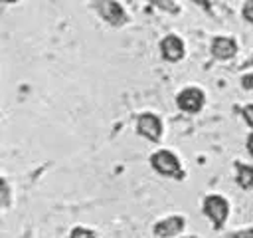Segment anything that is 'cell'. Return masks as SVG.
Masks as SVG:
<instances>
[{
  "mask_svg": "<svg viewBox=\"0 0 253 238\" xmlns=\"http://www.w3.org/2000/svg\"><path fill=\"white\" fill-rule=\"evenodd\" d=\"M204 212H206V216L211 218L215 228H219L225 222L227 214H229V204L223 196L211 194V196H206V200H204Z\"/></svg>",
  "mask_w": 253,
  "mask_h": 238,
  "instance_id": "cell-3",
  "label": "cell"
},
{
  "mask_svg": "<svg viewBox=\"0 0 253 238\" xmlns=\"http://www.w3.org/2000/svg\"><path fill=\"white\" fill-rule=\"evenodd\" d=\"M136 129H138V133L142 137H146L150 141H158L160 135H162V123L152 113H142L138 117V121H136Z\"/></svg>",
  "mask_w": 253,
  "mask_h": 238,
  "instance_id": "cell-5",
  "label": "cell"
},
{
  "mask_svg": "<svg viewBox=\"0 0 253 238\" xmlns=\"http://www.w3.org/2000/svg\"><path fill=\"white\" fill-rule=\"evenodd\" d=\"M150 163L154 167L156 173L164 175V177H174V178H182L184 177V171L180 167V161L174 153L170 151H156L152 157H150Z\"/></svg>",
  "mask_w": 253,
  "mask_h": 238,
  "instance_id": "cell-1",
  "label": "cell"
},
{
  "mask_svg": "<svg viewBox=\"0 0 253 238\" xmlns=\"http://www.w3.org/2000/svg\"><path fill=\"white\" fill-rule=\"evenodd\" d=\"M243 117L249 123V127H253V103L247 105V107H243Z\"/></svg>",
  "mask_w": 253,
  "mask_h": 238,
  "instance_id": "cell-13",
  "label": "cell"
},
{
  "mask_svg": "<svg viewBox=\"0 0 253 238\" xmlns=\"http://www.w3.org/2000/svg\"><path fill=\"white\" fill-rule=\"evenodd\" d=\"M182 230H184V218L182 216L164 218V220L156 222V226H154V234L158 238H172V236L180 234Z\"/></svg>",
  "mask_w": 253,
  "mask_h": 238,
  "instance_id": "cell-7",
  "label": "cell"
},
{
  "mask_svg": "<svg viewBox=\"0 0 253 238\" xmlns=\"http://www.w3.org/2000/svg\"><path fill=\"white\" fill-rule=\"evenodd\" d=\"M95 8L111 26H123L128 20L125 8L117 0H95Z\"/></svg>",
  "mask_w": 253,
  "mask_h": 238,
  "instance_id": "cell-2",
  "label": "cell"
},
{
  "mask_svg": "<svg viewBox=\"0 0 253 238\" xmlns=\"http://www.w3.org/2000/svg\"><path fill=\"white\" fill-rule=\"evenodd\" d=\"M69 238H95V232L93 230H87V228H73Z\"/></svg>",
  "mask_w": 253,
  "mask_h": 238,
  "instance_id": "cell-11",
  "label": "cell"
},
{
  "mask_svg": "<svg viewBox=\"0 0 253 238\" xmlns=\"http://www.w3.org/2000/svg\"><path fill=\"white\" fill-rule=\"evenodd\" d=\"M243 16H245L249 22H253V0H247V2H245V6H243Z\"/></svg>",
  "mask_w": 253,
  "mask_h": 238,
  "instance_id": "cell-12",
  "label": "cell"
},
{
  "mask_svg": "<svg viewBox=\"0 0 253 238\" xmlns=\"http://www.w3.org/2000/svg\"><path fill=\"white\" fill-rule=\"evenodd\" d=\"M241 85H243L245 89H253V73L243 75V77H241Z\"/></svg>",
  "mask_w": 253,
  "mask_h": 238,
  "instance_id": "cell-14",
  "label": "cell"
},
{
  "mask_svg": "<svg viewBox=\"0 0 253 238\" xmlns=\"http://www.w3.org/2000/svg\"><path fill=\"white\" fill-rule=\"evenodd\" d=\"M231 238H253V228H247V230H241V232H235Z\"/></svg>",
  "mask_w": 253,
  "mask_h": 238,
  "instance_id": "cell-15",
  "label": "cell"
},
{
  "mask_svg": "<svg viewBox=\"0 0 253 238\" xmlns=\"http://www.w3.org/2000/svg\"><path fill=\"white\" fill-rule=\"evenodd\" d=\"M188 238H194V236H188Z\"/></svg>",
  "mask_w": 253,
  "mask_h": 238,
  "instance_id": "cell-19",
  "label": "cell"
},
{
  "mask_svg": "<svg viewBox=\"0 0 253 238\" xmlns=\"http://www.w3.org/2000/svg\"><path fill=\"white\" fill-rule=\"evenodd\" d=\"M237 167V182L241 188H253V167L235 163Z\"/></svg>",
  "mask_w": 253,
  "mask_h": 238,
  "instance_id": "cell-9",
  "label": "cell"
},
{
  "mask_svg": "<svg viewBox=\"0 0 253 238\" xmlns=\"http://www.w3.org/2000/svg\"><path fill=\"white\" fill-rule=\"evenodd\" d=\"M176 103L182 111H188V113H196L204 107V91L198 89V87H186L178 93L176 97Z\"/></svg>",
  "mask_w": 253,
  "mask_h": 238,
  "instance_id": "cell-4",
  "label": "cell"
},
{
  "mask_svg": "<svg viewBox=\"0 0 253 238\" xmlns=\"http://www.w3.org/2000/svg\"><path fill=\"white\" fill-rule=\"evenodd\" d=\"M160 52H162V58H164V60H168V61H178V60L184 58V42H182L178 36L170 34V36H166V38L160 42Z\"/></svg>",
  "mask_w": 253,
  "mask_h": 238,
  "instance_id": "cell-6",
  "label": "cell"
},
{
  "mask_svg": "<svg viewBox=\"0 0 253 238\" xmlns=\"http://www.w3.org/2000/svg\"><path fill=\"white\" fill-rule=\"evenodd\" d=\"M150 4H154L156 8L164 10V12H170V14H178L180 12V6L174 2V0H148Z\"/></svg>",
  "mask_w": 253,
  "mask_h": 238,
  "instance_id": "cell-10",
  "label": "cell"
},
{
  "mask_svg": "<svg viewBox=\"0 0 253 238\" xmlns=\"http://www.w3.org/2000/svg\"><path fill=\"white\" fill-rule=\"evenodd\" d=\"M247 149H249V153L253 155V133H251L249 139H247Z\"/></svg>",
  "mask_w": 253,
  "mask_h": 238,
  "instance_id": "cell-17",
  "label": "cell"
},
{
  "mask_svg": "<svg viewBox=\"0 0 253 238\" xmlns=\"http://www.w3.org/2000/svg\"><path fill=\"white\" fill-rule=\"evenodd\" d=\"M2 2H16V0H2Z\"/></svg>",
  "mask_w": 253,
  "mask_h": 238,
  "instance_id": "cell-18",
  "label": "cell"
},
{
  "mask_svg": "<svg viewBox=\"0 0 253 238\" xmlns=\"http://www.w3.org/2000/svg\"><path fill=\"white\" fill-rule=\"evenodd\" d=\"M211 54L215 58H219V60H229V58H233L237 54V44L231 38H223V36L213 38V42H211Z\"/></svg>",
  "mask_w": 253,
  "mask_h": 238,
  "instance_id": "cell-8",
  "label": "cell"
},
{
  "mask_svg": "<svg viewBox=\"0 0 253 238\" xmlns=\"http://www.w3.org/2000/svg\"><path fill=\"white\" fill-rule=\"evenodd\" d=\"M194 4H198V6L204 8L206 12H211V4H210V0H194Z\"/></svg>",
  "mask_w": 253,
  "mask_h": 238,
  "instance_id": "cell-16",
  "label": "cell"
}]
</instances>
